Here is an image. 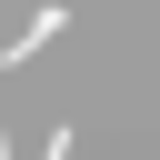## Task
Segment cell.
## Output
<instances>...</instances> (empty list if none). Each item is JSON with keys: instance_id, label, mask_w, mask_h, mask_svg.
I'll return each mask as SVG.
<instances>
[{"instance_id": "1", "label": "cell", "mask_w": 160, "mask_h": 160, "mask_svg": "<svg viewBox=\"0 0 160 160\" xmlns=\"http://www.w3.org/2000/svg\"><path fill=\"white\" fill-rule=\"evenodd\" d=\"M60 30H70V10H60V0H40V10H30V20H20V40H10V50H0V70H20V60H40V50H50V40H60Z\"/></svg>"}, {"instance_id": "2", "label": "cell", "mask_w": 160, "mask_h": 160, "mask_svg": "<svg viewBox=\"0 0 160 160\" xmlns=\"http://www.w3.org/2000/svg\"><path fill=\"white\" fill-rule=\"evenodd\" d=\"M40 160H70V130H50V140H40Z\"/></svg>"}]
</instances>
